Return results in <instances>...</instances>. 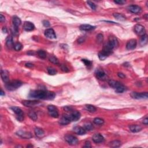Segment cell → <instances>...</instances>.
<instances>
[{"mask_svg":"<svg viewBox=\"0 0 148 148\" xmlns=\"http://www.w3.org/2000/svg\"><path fill=\"white\" fill-rule=\"evenodd\" d=\"M56 94L53 91H49L45 90H33L29 94V97L35 99L52 100L55 98Z\"/></svg>","mask_w":148,"mask_h":148,"instance_id":"cell-1","label":"cell"},{"mask_svg":"<svg viewBox=\"0 0 148 148\" xmlns=\"http://www.w3.org/2000/svg\"><path fill=\"white\" fill-rule=\"evenodd\" d=\"M22 85H23V83L21 81L19 80H13L5 83V87L8 90L14 91L19 88Z\"/></svg>","mask_w":148,"mask_h":148,"instance_id":"cell-2","label":"cell"},{"mask_svg":"<svg viewBox=\"0 0 148 148\" xmlns=\"http://www.w3.org/2000/svg\"><path fill=\"white\" fill-rule=\"evenodd\" d=\"M47 110H48L49 114L51 117H54V118H58L59 116L58 109L55 105H49L47 106Z\"/></svg>","mask_w":148,"mask_h":148,"instance_id":"cell-3","label":"cell"},{"mask_svg":"<svg viewBox=\"0 0 148 148\" xmlns=\"http://www.w3.org/2000/svg\"><path fill=\"white\" fill-rule=\"evenodd\" d=\"M11 109L16 114L17 120L22 122L24 120V113L20 108L17 107V106H12L11 108Z\"/></svg>","mask_w":148,"mask_h":148,"instance_id":"cell-4","label":"cell"},{"mask_svg":"<svg viewBox=\"0 0 148 148\" xmlns=\"http://www.w3.org/2000/svg\"><path fill=\"white\" fill-rule=\"evenodd\" d=\"M131 97L137 100L140 99H148V94L147 92H144V93H138V92H132L131 93Z\"/></svg>","mask_w":148,"mask_h":148,"instance_id":"cell-5","label":"cell"},{"mask_svg":"<svg viewBox=\"0 0 148 148\" xmlns=\"http://www.w3.org/2000/svg\"><path fill=\"white\" fill-rule=\"evenodd\" d=\"M65 140L71 145H76L78 144V139L72 135H66L65 136Z\"/></svg>","mask_w":148,"mask_h":148,"instance_id":"cell-6","label":"cell"},{"mask_svg":"<svg viewBox=\"0 0 148 148\" xmlns=\"http://www.w3.org/2000/svg\"><path fill=\"white\" fill-rule=\"evenodd\" d=\"M134 31L136 33V34L139 36H142L146 34L145 28L143 25L139 24H137L135 25Z\"/></svg>","mask_w":148,"mask_h":148,"instance_id":"cell-7","label":"cell"},{"mask_svg":"<svg viewBox=\"0 0 148 148\" xmlns=\"http://www.w3.org/2000/svg\"><path fill=\"white\" fill-rule=\"evenodd\" d=\"M16 134L23 139H30L33 137V135L31 133L28 131H23V130H19L16 132Z\"/></svg>","mask_w":148,"mask_h":148,"instance_id":"cell-8","label":"cell"},{"mask_svg":"<svg viewBox=\"0 0 148 148\" xmlns=\"http://www.w3.org/2000/svg\"><path fill=\"white\" fill-rule=\"evenodd\" d=\"M95 75L96 78L99 80H105L106 79V75L104 70L102 69H98L95 71Z\"/></svg>","mask_w":148,"mask_h":148,"instance_id":"cell-9","label":"cell"},{"mask_svg":"<svg viewBox=\"0 0 148 148\" xmlns=\"http://www.w3.org/2000/svg\"><path fill=\"white\" fill-rule=\"evenodd\" d=\"M69 115L71 122H76V121L79 120V119H80L81 117L80 113L78 111H71V114H70Z\"/></svg>","mask_w":148,"mask_h":148,"instance_id":"cell-10","label":"cell"},{"mask_svg":"<svg viewBox=\"0 0 148 148\" xmlns=\"http://www.w3.org/2000/svg\"><path fill=\"white\" fill-rule=\"evenodd\" d=\"M45 35L46 37L49 39H56V35L55 31L52 28H48L45 31Z\"/></svg>","mask_w":148,"mask_h":148,"instance_id":"cell-11","label":"cell"},{"mask_svg":"<svg viewBox=\"0 0 148 148\" xmlns=\"http://www.w3.org/2000/svg\"><path fill=\"white\" fill-rule=\"evenodd\" d=\"M71 122V119H70L69 114H63V116L61 117V119H60V120L59 121V123L61 125H68V124H69Z\"/></svg>","mask_w":148,"mask_h":148,"instance_id":"cell-12","label":"cell"},{"mask_svg":"<svg viewBox=\"0 0 148 148\" xmlns=\"http://www.w3.org/2000/svg\"><path fill=\"white\" fill-rule=\"evenodd\" d=\"M92 140L96 144H99V143H102L104 141V138L101 134L97 133L94 134V136L92 137Z\"/></svg>","mask_w":148,"mask_h":148,"instance_id":"cell-13","label":"cell"},{"mask_svg":"<svg viewBox=\"0 0 148 148\" xmlns=\"http://www.w3.org/2000/svg\"><path fill=\"white\" fill-rule=\"evenodd\" d=\"M137 45V41L136 39H131L127 42L126 47L128 50H133L136 49Z\"/></svg>","mask_w":148,"mask_h":148,"instance_id":"cell-14","label":"cell"},{"mask_svg":"<svg viewBox=\"0 0 148 148\" xmlns=\"http://www.w3.org/2000/svg\"><path fill=\"white\" fill-rule=\"evenodd\" d=\"M108 42L114 48H116L119 46V41L117 38L114 35H111L109 37Z\"/></svg>","mask_w":148,"mask_h":148,"instance_id":"cell-15","label":"cell"},{"mask_svg":"<svg viewBox=\"0 0 148 148\" xmlns=\"http://www.w3.org/2000/svg\"><path fill=\"white\" fill-rule=\"evenodd\" d=\"M22 104H23L25 106L27 107H33L39 104V102L35 101H31V100H24L22 101Z\"/></svg>","mask_w":148,"mask_h":148,"instance_id":"cell-16","label":"cell"},{"mask_svg":"<svg viewBox=\"0 0 148 148\" xmlns=\"http://www.w3.org/2000/svg\"><path fill=\"white\" fill-rule=\"evenodd\" d=\"M128 9L130 12L134 14L139 13L142 11V9H141V8L139 6L135 5H132L128 6Z\"/></svg>","mask_w":148,"mask_h":148,"instance_id":"cell-17","label":"cell"},{"mask_svg":"<svg viewBox=\"0 0 148 148\" xmlns=\"http://www.w3.org/2000/svg\"><path fill=\"white\" fill-rule=\"evenodd\" d=\"M1 79L4 83H8L9 82V72L6 70H1Z\"/></svg>","mask_w":148,"mask_h":148,"instance_id":"cell-18","label":"cell"},{"mask_svg":"<svg viewBox=\"0 0 148 148\" xmlns=\"http://www.w3.org/2000/svg\"><path fill=\"white\" fill-rule=\"evenodd\" d=\"M23 28L26 31H31L34 30L35 25L30 22H25L24 23Z\"/></svg>","mask_w":148,"mask_h":148,"instance_id":"cell-19","label":"cell"},{"mask_svg":"<svg viewBox=\"0 0 148 148\" xmlns=\"http://www.w3.org/2000/svg\"><path fill=\"white\" fill-rule=\"evenodd\" d=\"M74 131L75 133L79 136H83L86 133V130L84 128V127L80 126L75 127L74 128Z\"/></svg>","mask_w":148,"mask_h":148,"instance_id":"cell-20","label":"cell"},{"mask_svg":"<svg viewBox=\"0 0 148 148\" xmlns=\"http://www.w3.org/2000/svg\"><path fill=\"white\" fill-rule=\"evenodd\" d=\"M113 49H114V47H113L112 45L108 42L107 43H105V44H104L102 50L104 51L105 52H106V53H108L109 55H110L112 53Z\"/></svg>","mask_w":148,"mask_h":148,"instance_id":"cell-21","label":"cell"},{"mask_svg":"<svg viewBox=\"0 0 148 148\" xmlns=\"http://www.w3.org/2000/svg\"><path fill=\"white\" fill-rule=\"evenodd\" d=\"M129 128L130 130L132 133H138V132L141 131L142 129V128L140 125H131L129 127Z\"/></svg>","mask_w":148,"mask_h":148,"instance_id":"cell-22","label":"cell"},{"mask_svg":"<svg viewBox=\"0 0 148 148\" xmlns=\"http://www.w3.org/2000/svg\"><path fill=\"white\" fill-rule=\"evenodd\" d=\"M34 133L35 136L38 138H42L45 135V132L44 130L42 128H39V127H36V128H35Z\"/></svg>","mask_w":148,"mask_h":148,"instance_id":"cell-23","label":"cell"},{"mask_svg":"<svg viewBox=\"0 0 148 148\" xmlns=\"http://www.w3.org/2000/svg\"><path fill=\"white\" fill-rule=\"evenodd\" d=\"M108 84L111 87H112L113 89H116L117 87L120 86V85H122V84L120 83L118 81H116V80H110L108 82Z\"/></svg>","mask_w":148,"mask_h":148,"instance_id":"cell-24","label":"cell"},{"mask_svg":"<svg viewBox=\"0 0 148 148\" xmlns=\"http://www.w3.org/2000/svg\"><path fill=\"white\" fill-rule=\"evenodd\" d=\"M95 27L90 24H82L80 26V29L82 31H91V30L94 29Z\"/></svg>","mask_w":148,"mask_h":148,"instance_id":"cell-25","label":"cell"},{"mask_svg":"<svg viewBox=\"0 0 148 148\" xmlns=\"http://www.w3.org/2000/svg\"><path fill=\"white\" fill-rule=\"evenodd\" d=\"M12 23L13 26L16 27H18L19 25L21 24L22 21L19 17L16 16H15L13 17Z\"/></svg>","mask_w":148,"mask_h":148,"instance_id":"cell-26","label":"cell"},{"mask_svg":"<svg viewBox=\"0 0 148 148\" xmlns=\"http://www.w3.org/2000/svg\"><path fill=\"white\" fill-rule=\"evenodd\" d=\"M6 45L9 48H11L12 47H13L14 44L13 41V38L11 35H9L6 38Z\"/></svg>","mask_w":148,"mask_h":148,"instance_id":"cell-27","label":"cell"},{"mask_svg":"<svg viewBox=\"0 0 148 148\" xmlns=\"http://www.w3.org/2000/svg\"><path fill=\"white\" fill-rule=\"evenodd\" d=\"M113 16L116 20H119V21H125V17L121 13H114L113 14Z\"/></svg>","mask_w":148,"mask_h":148,"instance_id":"cell-28","label":"cell"},{"mask_svg":"<svg viewBox=\"0 0 148 148\" xmlns=\"http://www.w3.org/2000/svg\"><path fill=\"white\" fill-rule=\"evenodd\" d=\"M109 55L108 53H106V52H105L104 51L101 50L98 53V58H100V60H105L107 57L109 56Z\"/></svg>","mask_w":148,"mask_h":148,"instance_id":"cell-29","label":"cell"},{"mask_svg":"<svg viewBox=\"0 0 148 148\" xmlns=\"http://www.w3.org/2000/svg\"><path fill=\"white\" fill-rule=\"evenodd\" d=\"M109 145L112 148H119L121 145V142L119 140H114L109 143Z\"/></svg>","mask_w":148,"mask_h":148,"instance_id":"cell-30","label":"cell"},{"mask_svg":"<svg viewBox=\"0 0 148 148\" xmlns=\"http://www.w3.org/2000/svg\"><path fill=\"white\" fill-rule=\"evenodd\" d=\"M148 35L146 34H145L144 35L141 36V40H140V45H141V46H145V45L147 44L148 43Z\"/></svg>","mask_w":148,"mask_h":148,"instance_id":"cell-31","label":"cell"},{"mask_svg":"<svg viewBox=\"0 0 148 148\" xmlns=\"http://www.w3.org/2000/svg\"><path fill=\"white\" fill-rule=\"evenodd\" d=\"M85 107H86V110L88 111L89 112L94 113L97 110L96 108H95L94 106L92 105H90V104L86 105Z\"/></svg>","mask_w":148,"mask_h":148,"instance_id":"cell-32","label":"cell"},{"mask_svg":"<svg viewBox=\"0 0 148 148\" xmlns=\"http://www.w3.org/2000/svg\"><path fill=\"white\" fill-rule=\"evenodd\" d=\"M28 117H29L33 121H36L38 119L37 114H36V113L34 112V111H30V112H28Z\"/></svg>","mask_w":148,"mask_h":148,"instance_id":"cell-33","label":"cell"},{"mask_svg":"<svg viewBox=\"0 0 148 148\" xmlns=\"http://www.w3.org/2000/svg\"><path fill=\"white\" fill-rule=\"evenodd\" d=\"M37 55L38 56L40 57L41 58H42V59H45L47 57V54L46 53V52L43 50H38L37 52Z\"/></svg>","mask_w":148,"mask_h":148,"instance_id":"cell-34","label":"cell"},{"mask_svg":"<svg viewBox=\"0 0 148 148\" xmlns=\"http://www.w3.org/2000/svg\"><path fill=\"white\" fill-rule=\"evenodd\" d=\"M84 128L86 131H91L92 130H93L94 126L92 123H90V122H87L84 125Z\"/></svg>","mask_w":148,"mask_h":148,"instance_id":"cell-35","label":"cell"},{"mask_svg":"<svg viewBox=\"0 0 148 148\" xmlns=\"http://www.w3.org/2000/svg\"><path fill=\"white\" fill-rule=\"evenodd\" d=\"M93 122L97 125H102L104 123V120L102 119L96 117L93 120Z\"/></svg>","mask_w":148,"mask_h":148,"instance_id":"cell-36","label":"cell"},{"mask_svg":"<svg viewBox=\"0 0 148 148\" xmlns=\"http://www.w3.org/2000/svg\"><path fill=\"white\" fill-rule=\"evenodd\" d=\"M13 48L16 51H20L22 50V48H23V45H22L21 43L17 42L14 44Z\"/></svg>","mask_w":148,"mask_h":148,"instance_id":"cell-37","label":"cell"},{"mask_svg":"<svg viewBox=\"0 0 148 148\" xmlns=\"http://www.w3.org/2000/svg\"><path fill=\"white\" fill-rule=\"evenodd\" d=\"M47 72L50 75H55L57 73V71L55 68L49 67L47 68Z\"/></svg>","mask_w":148,"mask_h":148,"instance_id":"cell-38","label":"cell"},{"mask_svg":"<svg viewBox=\"0 0 148 148\" xmlns=\"http://www.w3.org/2000/svg\"><path fill=\"white\" fill-rule=\"evenodd\" d=\"M49 60L51 63L55 64H59V61H58V58H57L56 57L54 56H51L49 57Z\"/></svg>","mask_w":148,"mask_h":148,"instance_id":"cell-39","label":"cell"},{"mask_svg":"<svg viewBox=\"0 0 148 148\" xmlns=\"http://www.w3.org/2000/svg\"><path fill=\"white\" fill-rule=\"evenodd\" d=\"M103 40H104V36H103V35L102 34H98L96 37L97 42L98 43V44H101V43L102 42Z\"/></svg>","mask_w":148,"mask_h":148,"instance_id":"cell-40","label":"cell"},{"mask_svg":"<svg viewBox=\"0 0 148 148\" xmlns=\"http://www.w3.org/2000/svg\"><path fill=\"white\" fill-rule=\"evenodd\" d=\"M11 31H12L13 35H17L19 33L18 27H16L15 26H13V27L11 28Z\"/></svg>","mask_w":148,"mask_h":148,"instance_id":"cell-41","label":"cell"},{"mask_svg":"<svg viewBox=\"0 0 148 148\" xmlns=\"http://www.w3.org/2000/svg\"><path fill=\"white\" fill-rule=\"evenodd\" d=\"M87 4L89 5V6L91 8V9H93V10H95V9H96L97 6L94 3H93V2H91V1H87Z\"/></svg>","mask_w":148,"mask_h":148,"instance_id":"cell-42","label":"cell"},{"mask_svg":"<svg viewBox=\"0 0 148 148\" xmlns=\"http://www.w3.org/2000/svg\"><path fill=\"white\" fill-rule=\"evenodd\" d=\"M82 61L83 63L84 64H85V65L87 67H91V65H92V62L90 61V60H86V59H83L82 60Z\"/></svg>","mask_w":148,"mask_h":148,"instance_id":"cell-43","label":"cell"},{"mask_svg":"<svg viewBox=\"0 0 148 148\" xmlns=\"http://www.w3.org/2000/svg\"><path fill=\"white\" fill-rule=\"evenodd\" d=\"M42 24L45 27H49L50 25V24L49 23V22L47 21L46 20H44V21L42 22Z\"/></svg>","mask_w":148,"mask_h":148,"instance_id":"cell-44","label":"cell"},{"mask_svg":"<svg viewBox=\"0 0 148 148\" xmlns=\"http://www.w3.org/2000/svg\"><path fill=\"white\" fill-rule=\"evenodd\" d=\"M61 68L62 71H64V72H69V69H68V68L65 65H63V64L61 65Z\"/></svg>","mask_w":148,"mask_h":148,"instance_id":"cell-45","label":"cell"},{"mask_svg":"<svg viewBox=\"0 0 148 148\" xmlns=\"http://www.w3.org/2000/svg\"><path fill=\"white\" fill-rule=\"evenodd\" d=\"M114 2L119 5H123L125 4V1H124V0H116V1H114Z\"/></svg>","mask_w":148,"mask_h":148,"instance_id":"cell-46","label":"cell"},{"mask_svg":"<svg viewBox=\"0 0 148 148\" xmlns=\"http://www.w3.org/2000/svg\"><path fill=\"white\" fill-rule=\"evenodd\" d=\"M83 148H91V143L89 142V141H86L85 142V145L83 146Z\"/></svg>","mask_w":148,"mask_h":148,"instance_id":"cell-47","label":"cell"},{"mask_svg":"<svg viewBox=\"0 0 148 148\" xmlns=\"http://www.w3.org/2000/svg\"><path fill=\"white\" fill-rule=\"evenodd\" d=\"M117 75H118L119 78H120L122 79H124L125 78V75L122 72H118L117 73Z\"/></svg>","mask_w":148,"mask_h":148,"instance_id":"cell-48","label":"cell"},{"mask_svg":"<svg viewBox=\"0 0 148 148\" xmlns=\"http://www.w3.org/2000/svg\"><path fill=\"white\" fill-rule=\"evenodd\" d=\"M85 40V38L84 36H82V37H80L78 39V43L80 44V43L83 42Z\"/></svg>","mask_w":148,"mask_h":148,"instance_id":"cell-49","label":"cell"},{"mask_svg":"<svg viewBox=\"0 0 148 148\" xmlns=\"http://www.w3.org/2000/svg\"><path fill=\"white\" fill-rule=\"evenodd\" d=\"M5 21V17L2 14H0V22H4Z\"/></svg>","mask_w":148,"mask_h":148,"instance_id":"cell-50","label":"cell"},{"mask_svg":"<svg viewBox=\"0 0 148 148\" xmlns=\"http://www.w3.org/2000/svg\"><path fill=\"white\" fill-rule=\"evenodd\" d=\"M25 67H28V68H32L34 67V64H33L32 63H28L25 64Z\"/></svg>","mask_w":148,"mask_h":148,"instance_id":"cell-51","label":"cell"},{"mask_svg":"<svg viewBox=\"0 0 148 148\" xmlns=\"http://www.w3.org/2000/svg\"><path fill=\"white\" fill-rule=\"evenodd\" d=\"M143 123L145 125H148V117H146L145 119H144V121H143Z\"/></svg>","mask_w":148,"mask_h":148,"instance_id":"cell-52","label":"cell"},{"mask_svg":"<svg viewBox=\"0 0 148 148\" xmlns=\"http://www.w3.org/2000/svg\"><path fill=\"white\" fill-rule=\"evenodd\" d=\"M2 31H3V33H7V32H8L7 28H6V27H4L2 28Z\"/></svg>","mask_w":148,"mask_h":148,"instance_id":"cell-53","label":"cell"},{"mask_svg":"<svg viewBox=\"0 0 148 148\" xmlns=\"http://www.w3.org/2000/svg\"><path fill=\"white\" fill-rule=\"evenodd\" d=\"M0 95H1V96H2V95H5V93L4 92V91L2 90V89H1V93H0Z\"/></svg>","mask_w":148,"mask_h":148,"instance_id":"cell-54","label":"cell"},{"mask_svg":"<svg viewBox=\"0 0 148 148\" xmlns=\"http://www.w3.org/2000/svg\"><path fill=\"white\" fill-rule=\"evenodd\" d=\"M30 147L33 148V145H28L27 146V148H30Z\"/></svg>","mask_w":148,"mask_h":148,"instance_id":"cell-55","label":"cell"},{"mask_svg":"<svg viewBox=\"0 0 148 148\" xmlns=\"http://www.w3.org/2000/svg\"><path fill=\"white\" fill-rule=\"evenodd\" d=\"M147 16H148V15H147V14H146V15H145L144 16V17H145V19H146V20H147V19H148V17H147Z\"/></svg>","mask_w":148,"mask_h":148,"instance_id":"cell-56","label":"cell"}]
</instances>
